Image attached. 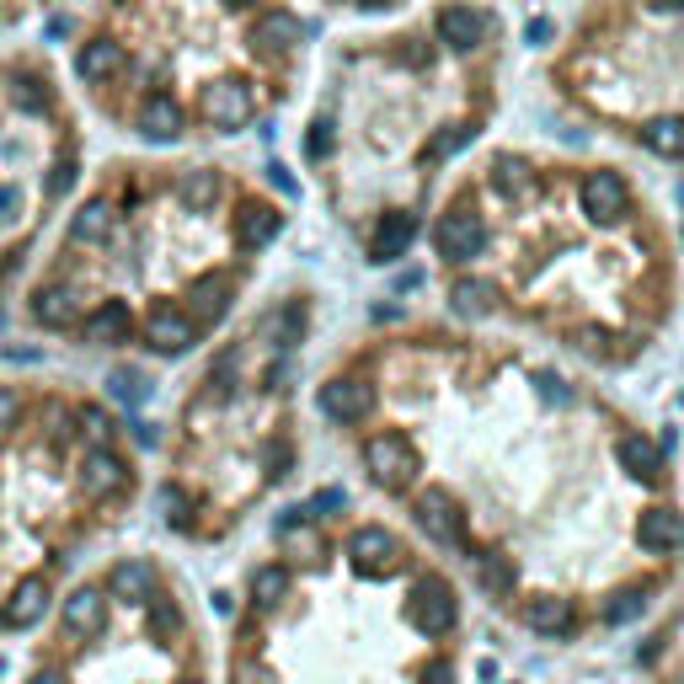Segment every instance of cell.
I'll list each match as a JSON object with an SVG mask.
<instances>
[{"label": "cell", "mask_w": 684, "mask_h": 684, "mask_svg": "<svg viewBox=\"0 0 684 684\" xmlns=\"http://www.w3.org/2000/svg\"><path fill=\"white\" fill-rule=\"evenodd\" d=\"M412 620L428 636H449V631H455V620H460L455 588H449L444 578H423V583H417V594H412Z\"/></svg>", "instance_id": "3"}, {"label": "cell", "mask_w": 684, "mask_h": 684, "mask_svg": "<svg viewBox=\"0 0 684 684\" xmlns=\"http://www.w3.org/2000/svg\"><path fill=\"white\" fill-rule=\"evenodd\" d=\"M49 615V583L43 578H22L17 588H11V599H6V610H0V620L6 626H38V620Z\"/></svg>", "instance_id": "13"}, {"label": "cell", "mask_w": 684, "mask_h": 684, "mask_svg": "<svg viewBox=\"0 0 684 684\" xmlns=\"http://www.w3.org/2000/svg\"><path fill=\"white\" fill-rule=\"evenodd\" d=\"M17 417H22V396L11 391V385H0V433L17 428Z\"/></svg>", "instance_id": "39"}, {"label": "cell", "mask_w": 684, "mask_h": 684, "mask_svg": "<svg viewBox=\"0 0 684 684\" xmlns=\"http://www.w3.org/2000/svg\"><path fill=\"white\" fill-rule=\"evenodd\" d=\"M75 423H81V433L91 439V449L113 444V417H107L102 407H81V417H75Z\"/></svg>", "instance_id": "37"}, {"label": "cell", "mask_w": 684, "mask_h": 684, "mask_svg": "<svg viewBox=\"0 0 684 684\" xmlns=\"http://www.w3.org/2000/svg\"><path fill=\"white\" fill-rule=\"evenodd\" d=\"M75 316H81V294H75V289L49 284V289L33 294V321L49 326V332H65V326H75Z\"/></svg>", "instance_id": "15"}, {"label": "cell", "mask_w": 684, "mask_h": 684, "mask_svg": "<svg viewBox=\"0 0 684 684\" xmlns=\"http://www.w3.org/2000/svg\"><path fill=\"white\" fill-rule=\"evenodd\" d=\"M278 230H284V220H278V209L268 204H241L236 214V241L246 246V252H257V246H268Z\"/></svg>", "instance_id": "22"}, {"label": "cell", "mask_w": 684, "mask_h": 684, "mask_svg": "<svg viewBox=\"0 0 684 684\" xmlns=\"http://www.w3.org/2000/svg\"><path fill=\"white\" fill-rule=\"evenodd\" d=\"M524 626L540 631V636H567L572 626H578V610H572V599L546 594V599H530V604H524Z\"/></svg>", "instance_id": "18"}, {"label": "cell", "mask_w": 684, "mask_h": 684, "mask_svg": "<svg viewBox=\"0 0 684 684\" xmlns=\"http://www.w3.org/2000/svg\"><path fill=\"white\" fill-rule=\"evenodd\" d=\"M182 684H198V679H182Z\"/></svg>", "instance_id": "55"}, {"label": "cell", "mask_w": 684, "mask_h": 684, "mask_svg": "<svg viewBox=\"0 0 684 684\" xmlns=\"http://www.w3.org/2000/svg\"><path fill=\"white\" fill-rule=\"evenodd\" d=\"M236 684H273V674L262 663H236Z\"/></svg>", "instance_id": "43"}, {"label": "cell", "mask_w": 684, "mask_h": 684, "mask_svg": "<svg viewBox=\"0 0 684 684\" xmlns=\"http://www.w3.org/2000/svg\"><path fill=\"white\" fill-rule=\"evenodd\" d=\"M642 145L652 150V155H684V118H652V123H642Z\"/></svg>", "instance_id": "29"}, {"label": "cell", "mask_w": 684, "mask_h": 684, "mask_svg": "<svg viewBox=\"0 0 684 684\" xmlns=\"http://www.w3.org/2000/svg\"><path fill=\"white\" fill-rule=\"evenodd\" d=\"M599 342H604L599 326H583V332H578V348H599Z\"/></svg>", "instance_id": "49"}, {"label": "cell", "mask_w": 684, "mask_h": 684, "mask_svg": "<svg viewBox=\"0 0 684 684\" xmlns=\"http://www.w3.org/2000/svg\"><path fill=\"white\" fill-rule=\"evenodd\" d=\"M75 188V161H54V171H49V193L59 198V193H70Z\"/></svg>", "instance_id": "40"}, {"label": "cell", "mask_w": 684, "mask_h": 684, "mask_svg": "<svg viewBox=\"0 0 684 684\" xmlns=\"http://www.w3.org/2000/svg\"><path fill=\"white\" fill-rule=\"evenodd\" d=\"M647 6H652V11H679L684 0H647Z\"/></svg>", "instance_id": "53"}, {"label": "cell", "mask_w": 684, "mask_h": 684, "mask_svg": "<svg viewBox=\"0 0 684 684\" xmlns=\"http://www.w3.org/2000/svg\"><path fill=\"white\" fill-rule=\"evenodd\" d=\"M412 236H417L412 214H385L380 230H375V246H369V257H375V262H396L412 246Z\"/></svg>", "instance_id": "25"}, {"label": "cell", "mask_w": 684, "mask_h": 684, "mask_svg": "<svg viewBox=\"0 0 684 684\" xmlns=\"http://www.w3.org/2000/svg\"><path fill=\"white\" fill-rule=\"evenodd\" d=\"M321 412L332 423H364L375 412V385L364 380H326L321 385Z\"/></svg>", "instance_id": "8"}, {"label": "cell", "mask_w": 684, "mask_h": 684, "mask_svg": "<svg viewBox=\"0 0 684 684\" xmlns=\"http://www.w3.org/2000/svg\"><path fill=\"white\" fill-rule=\"evenodd\" d=\"M476 578H481V588H487V594H508V588H513V567H508L497 551H481V556H476Z\"/></svg>", "instance_id": "34"}, {"label": "cell", "mask_w": 684, "mask_h": 684, "mask_svg": "<svg viewBox=\"0 0 684 684\" xmlns=\"http://www.w3.org/2000/svg\"><path fill=\"white\" fill-rule=\"evenodd\" d=\"M107 391H113V401H123V407H139V401L150 396V380L139 375V369H113V375H107Z\"/></svg>", "instance_id": "33"}, {"label": "cell", "mask_w": 684, "mask_h": 684, "mask_svg": "<svg viewBox=\"0 0 684 684\" xmlns=\"http://www.w3.org/2000/svg\"><path fill=\"white\" fill-rule=\"evenodd\" d=\"M326 150H332V123H326V118H321V123H316V129H310V155H316V161H321V155H326Z\"/></svg>", "instance_id": "42"}, {"label": "cell", "mask_w": 684, "mask_h": 684, "mask_svg": "<svg viewBox=\"0 0 684 684\" xmlns=\"http://www.w3.org/2000/svg\"><path fill=\"white\" fill-rule=\"evenodd\" d=\"M636 546L652 551V556H668L684 546V519L674 508H647L642 519H636Z\"/></svg>", "instance_id": "11"}, {"label": "cell", "mask_w": 684, "mask_h": 684, "mask_svg": "<svg viewBox=\"0 0 684 684\" xmlns=\"http://www.w3.org/2000/svg\"><path fill=\"white\" fill-rule=\"evenodd\" d=\"M33 684H65V674H59V668H38Z\"/></svg>", "instance_id": "51"}, {"label": "cell", "mask_w": 684, "mask_h": 684, "mask_svg": "<svg viewBox=\"0 0 684 684\" xmlns=\"http://www.w3.org/2000/svg\"><path fill=\"white\" fill-rule=\"evenodd\" d=\"M70 236L86 241V246H91V241H107V236H113V204H107V198H91V204L75 214Z\"/></svg>", "instance_id": "28"}, {"label": "cell", "mask_w": 684, "mask_h": 684, "mask_svg": "<svg viewBox=\"0 0 684 684\" xmlns=\"http://www.w3.org/2000/svg\"><path fill=\"white\" fill-rule=\"evenodd\" d=\"M449 300H455V310H460L465 321H481V316H492V310L503 305V294H497L492 278H455Z\"/></svg>", "instance_id": "20"}, {"label": "cell", "mask_w": 684, "mask_h": 684, "mask_svg": "<svg viewBox=\"0 0 684 684\" xmlns=\"http://www.w3.org/2000/svg\"><path fill=\"white\" fill-rule=\"evenodd\" d=\"M102 620H107L102 588H75V594L65 599V631H70V636H97Z\"/></svg>", "instance_id": "19"}, {"label": "cell", "mask_w": 684, "mask_h": 684, "mask_svg": "<svg viewBox=\"0 0 684 684\" xmlns=\"http://www.w3.org/2000/svg\"><path fill=\"white\" fill-rule=\"evenodd\" d=\"M161 508H166L171 524H182V513H188V497H182L177 487H161Z\"/></svg>", "instance_id": "41"}, {"label": "cell", "mask_w": 684, "mask_h": 684, "mask_svg": "<svg viewBox=\"0 0 684 684\" xmlns=\"http://www.w3.org/2000/svg\"><path fill=\"white\" fill-rule=\"evenodd\" d=\"M481 38H487V17H481V11H471V6H444L439 11V43L471 54Z\"/></svg>", "instance_id": "14"}, {"label": "cell", "mask_w": 684, "mask_h": 684, "mask_svg": "<svg viewBox=\"0 0 684 684\" xmlns=\"http://www.w3.org/2000/svg\"><path fill=\"white\" fill-rule=\"evenodd\" d=\"M487 241H492V230H487V220H481L476 209H449L444 220H439V230H433V246H439V257L455 262V268L487 252Z\"/></svg>", "instance_id": "2"}, {"label": "cell", "mask_w": 684, "mask_h": 684, "mask_svg": "<svg viewBox=\"0 0 684 684\" xmlns=\"http://www.w3.org/2000/svg\"><path fill=\"white\" fill-rule=\"evenodd\" d=\"M465 139H471V129H465V123H449V129H439V134H433L428 139V161H449V155H455L460 145H465Z\"/></svg>", "instance_id": "36"}, {"label": "cell", "mask_w": 684, "mask_h": 684, "mask_svg": "<svg viewBox=\"0 0 684 684\" xmlns=\"http://www.w3.org/2000/svg\"><path fill=\"white\" fill-rule=\"evenodd\" d=\"M268 465H273L268 476H284L289 471V444H268Z\"/></svg>", "instance_id": "47"}, {"label": "cell", "mask_w": 684, "mask_h": 684, "mask_svg": "<svg viewBox=\"0 0 684 684\" xmlns=\"http://www.w3.org/2000/svg\"><path fill=\"white\" fill-rule=\"evenodd\" d=\"M107 594L123 599V604H145L155 594V567L139 562V556H129V562H118L113 572H107Z\"/></svg>", "instance_id": "16"}, {"label": "cell", "mask_w": 684, "mask_h": 684, "mask_svg": "<svg viewBox=\"0 0 684 684\" xmlns=\"http://www.w3.org/2000/svg\"><path fill=\"white\" fill-rule=\"evenodd\" d=\"M492 188L503 193V198H530L535 193V177H530V166H524V161H497L492 166Z\"/></svg>", "instance_id": "31"}, {"label": "cell", "mask_w": 684, "mask_h": 684, "mask_svg": "<svg viewBox=\"0 0 684 684\" xmlns=\"http://www.w3.org/2000/svg\"><path fill=\"white\" fill-rule=\"evenodd\" d=\"M177 198L188 209H214V198H220V171H182L177 177Z\"/></svg>", "instance_id": "27"}, {"label": "cell", "mask_w": 684, "mask_h": 684, "mask_svg": "<svg viewBox=\"0 0 684 684\" xmlns=\"http://www.w3.org/2000/svg\"><path fill=\"white\" fill-rule=\"evenodd\" d=\"M11 102H17L22 113H33V118H43L54 107V97H49V86H43V81H17V86H11Z\"/></svg>", "instance_id": "35"}, {"label": "cell", "mask_w": 684, "mask_h": 684, "mask_svg": "<svg viewBox=\"0 0 684 684\" xmlns=\"http://www.w3.org/2000/svg\"><path fill=\"white\" fill-rule=\"evenodd\" d=\"M150 626H155V636H171V631L182 626L177 604H171V599H155V594H150Z\"/></svg>", "instance_id": "38"}, {"label": "cell", "mask_w": 684, "mask_h": 684, "mask_svg": "<svg viewBox=\"0 0 684 684\" xmlns=\"http://www.w3.org/2000/svg\"><path fill=\"white\" fill-rule=\"evenodd\" d=\"M615 460L626 465L631 476H663V449L652 444V439H642V433H626V439L615 444Z\"/></svg>", "instance_id": "26"}, {"label": "cell", "mask_w": 684, "mask_h": 684, "mask_svg": "<svg viewBox=\"0 0 684 684\" xmlns=\"http://www.w3.org/2000/svg\"><path fill=\"white\" fill-rule=\"evenodd\" d=\"M647 604V588H615L610 599H604V626H631L636 615H642Z\"/></svg>", "instance_id": "32"}, {"label": "cell", "mask_w": 684, "mask_h": 684, "mask_svg": "<svg viewBox=\"0 0 684 684\" xmlns=\"http://www.w3.org/2000/svg\"><path fill=\"white\" fill-rule=\"evenodd\" d=\"M540 396H546V401H556V407H567V401H572V391H567L562 380H540Z\"/></svg>", "instance_id": "46"}, {"label": "cell", "mask_w": 684, "mask_h": 684, "mask_svg": "<svg viewBox=\"0 0 684 684\" xmlns=\"http://www.w3.org/2000/svg\"><path fill=\"white\" fill-rule=\"evenodd\" d=\"M359 6H385V0H359Z\"/></svg>", "instance_id": "54"}, {"label": "cell", "mask_w": 684, "mask_h": 684, "mask_svg": "<svg viewBox=\"0 0 684 684\" xmlns=\"http://www.w3.org/2000/svg\"><path fill=\"white\" fill-rule=\"evenodd\" d=\"M129 487V465H123L113 449H91V455L81 460V492L86 497H113V492H123Z\"/></svg>", "instance_id": "10"}, {"label": "cell", "mask_w": 684, "mask_h": 684, "mask_svg": "<svg viewBox=\"0 0 684 684\" xmlns=\"http://www.w3.org/2000/svg\"><path fill=\"white\" fill-rule=\"evenodd\" d=\"M332 508H342V492H337V487H326V492H321V497H316V503H310L305 513H316V519H326Z\"/></svg>", "instance_id": "44"}, {"label": "cell", "mask_w": 684, "mask_h": 684, "mask_svg": "<svg viewBox=\"0 0 684 684\" xmlns=\"http://www.w3.org/2000/svg\"><path fill=\"white\" fill-rule=\"evenodd\" d=\"M22 209V188H0V220H17Z\"/></svg>", "instance_id": "45"}, {"label": "cell", "mask_w": 684, "mask_h": 684, "mask_svg": "<svg viewBox=\"0 0 684 684\" xmlns=\"http://www.w3.org/2000/svg\"><path fill=\"white\" fill-rule=\"evenodd\" d=\"M583 209L594 214L599 225H620L631 209V188L620 171H588L583 177Z\"/></svg>", "instance_id": "4"}, {"label": "cell", "mask_w": 684, "mask_h": 684, "mask_svg": "<svg viewBox=\"0 0 684 684\" xmlns=\"http://www.w3.org/2000/svg\"><path fill=\"white\" fill-rule=\"evenodd\" d=\"M252 43L268 54H284L300 43V17H289V11H262L257 27H252Z\"/></svg>", "instance_id": "23"}, {"label": "cell", "mask_w": 684, "mask_h": 684, "mask_svg": "<svg viewBox=\"0 0 684 684\" xmlns=\"http://www.w3.org/2000/svg\"><path fill=\"white\" fill-rule=\"evenodd\" d=\"M364 471L375 476L380 487L401 492V487H412V481H417L423 460H417V449H412L407 433H375V439L364 444Z\"/></svg>", "instance_id": "1"}, {"label": "cell", "mask_w": 684, "mask_h": 684, "mask_svg": "<svg viewBox=\"0 0 684 684\" xmlns=\"http://www.w3.org/2000/svg\"><path fill=\"white\" fill-rule=\"evenodd\" d=\"M145 342L155 353H188L198 342V321L182 316V310H171V305H161V310H150V316H145Z\"/></svg>", "instance_id": "9"}, {"label": "cell", "mask_w": 684, "mask_h": 684, "mask_svg": "<svg viewBox=\"0 0 684 684\" xmlns=\"http://www.w3.org/2000/svg\"><path fill=\"white\" fill-rule=\"evenodd\" d=\"M129 332H134V316H129V305H123V300H102V305L81 321V337L97 342V348H113V342H123Z\"/></svg>", "instance_id": "12"}, {"label": "cell", "mask_w": 684, "mask_h": 684, "mask_svg": "<svg viewBox=\"0 0 684 684\" xmlns=\"http://www.w3.org/2000/svg\"><path fill=\"white\" fill-rule=\"evenodd\" d=\"M417 524H423V535L439 540V546H460V535H465V513L444 487H428L417 497Z\"/></svg>", "instance_id": "5"}, {"label": "cell", "mask_w": 684, "mask_h": 684, "mask_svg": "<svg viewBox=\"0 0 684 684\" xmlns=\"http://www.w3.org/2000/svg\"><path fill=\"white\" fill-rule=\"evenodd\" d=\"M43 33H49V38H65V33H70V17H49V27H43Z\"/></svg>", "instance_id": "50"}, {"label": "cell", "mask_w": 684, "mask_h": 684, "mask_svg": "<svg viewBox=\"0 0 684 684\" xmlns=\"http://www.w3.org/2000/svg\"><path fill=\"white\" fill-rule=\"evenodd\" d=\"M198 113H204L214 129H246L252 123V91H246L241 81H214L204 86V102H198Z\"/></svg>", "instance_id": "6"}, {"label": "cell", "mask_w": 684, "mask_h": 684, "mask_svg": "<svg viewBox=\"0 0 684 684\" xmlns=\"http://www.w3.org/2000/svg\"><path fill=\"white\" fill-rule=\"evenodd\" d=\"M182 123H188V118H182V107L171 102L166 91H155V97L139 107V134L155 139V145H171V139L182 134Z\"/></svg>", "instance_id": "17"}, {"label": "cell", "mask_w": 684, "mask_h": 684, "mask_svg": "<svg viewBox=\"0 0 684 684\" xmlns=\"http://www.w3.org/2000/svg\"><path fill=\"white\" fill-rule=\"evenodd\" d=\"M423 684H455V668H449L444 658H439V663H428V674H423Z\"/></svg>", "instance_id": "48"}, {"label": "cell", "mask_w": 684, "mask_h": 684, "mask_svg": "<svg viewBox=\"0 0 684 684\" xmlns=\"http://www.w3.org/2000/svg\"><path fill=\"white\" fill-rule=\"evenodd\" d=\"M348 562L353 572H364V578H385V572L396 567V540L385 524H364V530L348 535Z\"/></svg>", "instance_id": "7"}, {"label": "cell", "mask_w": 684, "mask_h": 684, "mask_svg": "<svg viewBox=\"0 0 684 684\" xmlns=\"http://www.w3.org/2000/svg\"><path fill=\"white\" fill-rule=\"evenodd\" d=\"M230 278L225 273H204V278H193V289H188V300H193V321H220L225 310H230Z\"/></svg>", "instance_id": "21"}, {"label": "cell", "mask_w": 684, "mask_h": 684, "mask_svg": "<svg viewBox=\"0 0 684 684\" xmlns=\"http://www.w3.org/2000/svg\"><path fill=\"white\" fill-rule=\"evenodd\" d=\"M252 599H257V610H278V604L289 599V572L268 562V567H257L252 572Z\"/></svg>", "instance_id": "30"}, {"label": "cell", "mask_w": 684, "mask_h": 684, "mask_svg": "<svg viewBox=\"0 0 684 684\" xmlns=\"http://www.w3.org/2000/svg\"><path fill=\"white\" fill-rule=\"evenodd\" d=\"M75 70H81V81H107V75L123 70V43L118 38H91L81 59H75Z\"/></svg>", "instance_id": "24"}, {"label": "cell", "mask_w": 684, "mask_h": 684, "mask_svg": "<svg viewBox=\"0 0 684 684\" xmlns=\"http://www.w3.org/2000/svg\"><path fill=\"white\" fill-rule=\"evenodd\" d=\"M268 177H273V188H278V193H289V188H294V182L284 177V166H268Z\"/></svg>", "instance_id": "52"}]
</instances>
